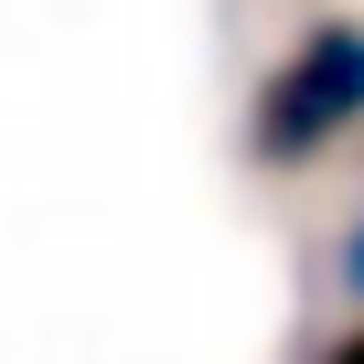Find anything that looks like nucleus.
Wrapping results in <instances>:
<instances>
[{
	"mask_svg": "<svg viewBox=\"0 0 364 364\" xmlns=\"http://www.w3.org/2000/svg\"><path fill=\"white\" fill-rule=\"evenodd\" d=\"M353 139H364V11H321L268 54V75L247 97V171L289 182Z\"/></svg>",
	"mask_w": 364,
	"mask_h": 364,
	"instance_id": "obj_1",
	"label": "nucleus"
},
{
	"mask_svg": "<svg viewBox=\"0 0 364 364\" xmlns=\"http://www.w3.org/2000/svg\"><path fill=\"white\" fill-rule=\"evenodd\" d=\"M332 279H343V300H353V321H364V204H353L343 236H332Z\"/></svg>",
	"mask_w": 364,
	"mask_h": 364,
	"instance_id": "obj_2",
	"label": "nucleus"
},
{
	"mask_svg": "<svg viewBox=\"0 0 364 364\" xmlns=\"http://www.w3.org/2000/svg\"><path fill=\"white\" fill-rule=\"evenodd\" d=\"M300 364H364V321H332V332H321Z\"/></svg>",
	"mask_w": 364,
	"mask_h": 364,
	"instance_id": "obj_3",
	"label": "nucleus"
}]
</instances>
